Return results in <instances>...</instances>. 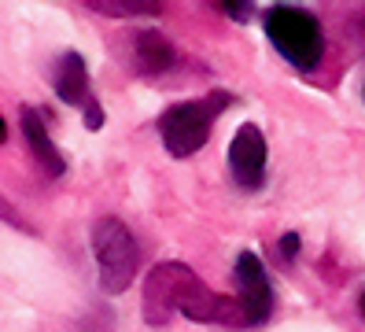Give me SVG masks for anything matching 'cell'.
I'll return each mask as SVG.
<instances>
[{"label": "cell", "mask_w": 365, "mask_h": 332, "mask_svg": "<svg viewBox=\"0 0 365 332\" xmlns=\"http://www.w3.org/2000/svg\"><path fill=\"white\" fill-rule=\"evenodd\" d=\"M144 321L148 325H170L174 314L188 321H214V325H247L244 310L236 299L218 296L207 281H200L185 262H159L144 277Z\"/></svg>", "instance_id": "1"}, {"label": "cell", "mask_w": 365, "mask_h": 332, "mask_svg": "<svg viewBox=\"0 0 365 332\" xmlns=\"http://www.w3.org/2000/svg\"><path fill=\"white\" fill-rule=\"evenodd\" d=\"M232 104L229 93H210L203 100H181V104H170L163 115H159V137L166 144V151L174 159H188L196 155L207 137H210V126L222 111Z\"/></svg>", "instance_id": "2"}, {"label": "cell", "mask_w": 365, "mask_h": 332, "mask_svg": "<svg viewBox=\"0 0 365 332\" xmlns=\"http://www.w3.org/2000/svg\"><path fill=\"white\" fill-rule=\"evenodd\" d=\"M262 22H266L269 44L292 66H299V71H314V66L321 63V52H325V34H321V22L310 11L281 4V8H269Z\"/></svg>", "instance_id": "3"}, {"label": "cell", "mask_w": 365, "mask_h": 332, "mask_svg": "<svg viewBox=\"0 0 365 332\" xmlns=\"http://www.w3.org/2000/svg\"><path fill=\"white\" fill-rule=\"evenodd\" d=\"M93 251H96V262H100L103 292L118 296V292H125V288L137 281L140 251H137L133 233L125 229L118 218H100L93 226Z\"/></svg>", "instance_id": "4"}, {"label": "cell", "mask_w": 365, "mask_h": 332, "mask_svg": "<svg viewBox=\"0 0 365 332\" xmlns=\"http://www.w3.org/2000/svg\"><path fill=\"white\" fill-rule=\"evenodd\" d=\"M236 303H240L247 325H262L273 314V288L255 251H240L236 258Z\"/></svg>", "instance_id": "5"}, {"label": "cell", "mask_w": 365, "mask_h": 332, "mask_svg": "<svg viewBox=\"0 0 365 332\" xmlns=\"http://www.w3.org/2000/svg\"><path fill=\"white\" fill-rule=\"evenodd\" d=\"M229 166L244 188H259L266 177V137L255 122H244L229 141Z\"/></svg>", "instance_id": "6"}, {"label": "cell", "mask_w": 365, "mask_h": 332, "mask_svg": "<svg viewBox=\"0 0 365 332\" xmlns=\"http://www.w3.org/2000/svg\"><path fill=\"white\" fill-rule=\"evenodd\" d=\"M125 63L137 74H163L174 66V49L159 30H137L125 37Z\"/></svg>", "instance_id": "7"}, {"label": "cell", "mask_w": 365, "mask_h": 332, "mask_svg": "<svg viewBox=\"0 0 365 332\" xmlns=\"http://www.w3.org/2000/svg\"><path fill=\"white\" fill-rule=\"evenodd\" d=\"M52 85L63 104H74V107H89L93 104V85H89V66L78 52H67L56 71H52Z\"/></svg>", "instance_id": "8"}, {"label": "cell", "mask_w": 365, "mask_h": 332, "mask_svg": "<svg viewBox=\"0 0 365 332\" xmlns=\"http://www.w3.org/2000/svg\"><path fill=\"white\" fill-rule=\"evenodd\" d=\"M23 133H26V144L34 151V159L41 163V170H45L48 177H59L63 170H67V163H63V155L56 151L48 129H45V119H41V111L34 107H23Z\"/></svg>", "instance_id": "9"}, {"label": "cell", "mask_w": 365, "mask_h": 332, "mask_svg": "<svg viewBox=\"0 0 365 332\" xmlns=\"http://www.w3.org/2000/svg\"><path fill=\"white\" fill-rule=\"evenodd\" d=\"M93 11H103V15H122V19H133V15H159V4H130V0H115V4H103V0H89Z\"/></svg>", "instance_id": "10"}, {"label": "cell", "mask_w": 365, "mask_h": 332, "mask_svg": "<svg viewBox=\"0 0 365 332\" xmlns=\"http://www.w3.org/2000/svg\"><path fill=\"white\" fill-rule=\"evenodd\" d=\"M0 218H4V221H8V226H15V229H26V233H34V229L26 226V221H23V214H19V211H15V207L8 203V199H4V196H0Z\"/></svg>", "instance_id": "11"}, {"label": "cell", "mask_w": 365, "mask_h": 332, "mask_svg": "<svg viewBox=\"0 0 365 332\" xmlns=\"http://www.w3.org/2000/svg\"><path fill=\"white\" fill-rule=\"evenodd\" d=\"M85 126H89V129H100L103 126V111H100V104L93 100L89 107H85Z\"/></svg>", "instance_id": "12"}, {"label": "cell", "mask_w": 365, "mask_h": 332, "mask_svg": "<svg viewBox=\"0 0 365 332\" xmlns=\"http://www.w3.org/2000/svg\"><path fill=\"white\" fill-rule=\"evenodd\" d=\"M225 15H232V19H251L255 15V8L251 4H218Z\"/></svg>", "instance_id": "13"}, {"label": "cell", "mask_w": 365, "mask_h": 332, "mask_svg": "<svg viewBox=\"0 0 365 332\" xmlns=\"http://www.w3.org/2000/svg\"><path fill=\"white\" fill-rule=\"evenodd\" d=\"M295 251H299V236H295V233L281 236V255H284V258H295Z\"/></svg>", "instance_id": "14"}, {"label": "cell", "mask_w": 365, "mask_h": 332, "mask_svg": "<svg viewBox=\"0 0 365 332\" xmlns=\"http://www.w3.org/2000/svg\"><path fill=\"white\" fill-rule=\"evenodd\" d=\"M0 141H8V126H4V119H0Z\"/></svg>", "instance_id": "15"}, {"label": "cell", "mask_w": 365, "mask_h": 332, "mask_svg": "<svg viewBox=\"0 0 365 332\" xmlns=\"http://www.w3.org/2000/svg\"><path fill=\"white\" fill-rule=\"evenodd\" d=\"M358 310H361V318H365V292H361V299H358Z\"/></svg>", "instance_id": "16"}]
</instances>
